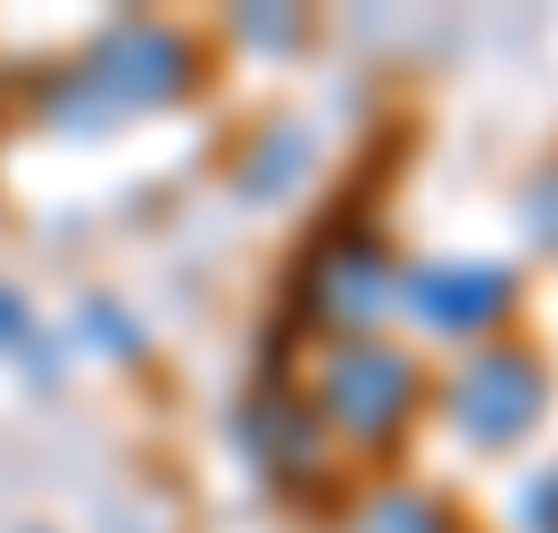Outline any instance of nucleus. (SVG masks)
Listing matches in <instances>:
<instances>
[{
	"label": "nucleus",
	"instance_id": "obj_9",
	"mask_svg": "<svg viewBox=\"0 0 558 533\" xmlns=\"http://www.w3.org/2000/svg\"><path fill=\"white\" fill-rule=\"evenodd\" d=\"M517 525L525 533H558V459L517 475Z\"/></svg>",
	"mask_w": 558,
	"mask_h": 533
},
{
	"label": "nucleus",
	"instance_id": "obj_4",
	"mask_svg": "<svg viewBox=\"0 0 558 533\" xmlns=\"http://www.w3.org/2000/svg\"><path fill=\"white\" fill-rule=\"evenodd\" d=\"M400 301V267L392 251H384V233L359 226V217H333V226H317V242L301 251V267H292V308H301V325H317V334H367L384 308Z\"/></svg>",
	"mask_w": 558,
	"mask_h": 533
},
{
	"label": "nucleus",
	"instance_id": "obj_11",
	"mask_svg": "<svg viewBox=\"0 0 558 533\" xmlns=\"http://www.w3.org/2000/svg\"><path fill=\"white\" fill-rule=\"evenodd\" d=\"M9 342H34V325H25V308H17V292L0 283V350Z\"/></svg>",
	"mask_w": 558,
	"mask_h": 533
},
{
	"label": "nucleus",
	"instance_id": "obj_3",
	"mask_svg": "<svg viewBox=\"0 0 558 533\" xmlns=\"http://www.w3.org/2000/svg\"><path fill=\"white\" fill-rule=\"evenodd\" d=\"M442 425L466 450H517L550 417V359L534 342H475L434 392Z\"/></svg>",
	"mask_w": 558,
	"mask_h": 533
},
{
	"label": "nucleus",
	"instance_id": "obj_2",
	"mask_svg": "<svg viewBox=\"0 0 558 533\" xmlns=\"http://www.w3.org/2000/svg\"><path fill=\"white\" fill-rule=\"evenodd\" d=\"M192 84H201V50H192V34H175V25H159V17H125L117 34L93 43V59L59 84L50 109L75 117V125H109V117H125V109L184 100Z\"/></svg>",
	"mask_w": 558,
	"mask_h": 533
},
{
	"label": "nucleus",
	"instance_id": "obj_10",
	"mask_svg": "<svg viewBox=\"0 0 558 533\" xmlns=\"http://www.w3.org/2000/svg\"><path fill=\"white\" fill-rule=\"evenodd\" d=\"M525 233H534L542 251H558V159H542L534 184H525Z\"/></svg>",
	"mask_w": 558,
	"mask_h": 533
},
{
	"label": "nucleus",
	"instance_id": "obj_8",
	"mask_svg": "<svg viewBox=\"0 0 558 533\" xmlns=\"http://www.w3.org/2000/svg\"><path fill=\"white\" fill-rule=\"evenodd\" d=\"M350 533H459V517L425 484H375L367 500L350 509Z\"/></svg>",
	"mask_w": 558,
	"mask_h": 533
},
{
	"label": "nucleus",
	"instance_id": "obj_1",
	"mask_svg": "<svg viewBox=\"0 0 558 533\" xmlns=\"http://www.w3.org/2000/svg\"><path fill=\"white\" fill-rule=\"evenodd\" d=\"M308 409H317L326 434L359 441V450H392L425 409L417 350L384 342V334H342V342H326V359L308 375Z\"/></svg>",
	"mask_w": 558,
	"mask_h": 533
},
{
	"label": "nucleus",
	"instance_id": "obj_5",
	"mask_svg": "<svg viewBox=\"0 0 558 533\" xmlns=\"http://www.w3.org/2000/svg\"><path fill=\"white\" fill-rule=\"evenodd\" d=\"M400 308L434 334V342H484L500 334V317L517 308V267L509 258H425L400 267Z\"/></svg>",
	"mask_w": 558,
	"mask_h": 533
},
{
	"label": "nucleus",
	"instance_id": "obj_6",
	"mask_svg": "<svg viewBox=\"0 0 558 533\" xmlns=\"http://www.w3.org/2000/svg\"><path fill=\"white\" fill-rule=\"evenodd\" d=\"M242 450H251L258 475H276V484L326 475V425H317L308 392H258L251 409H242Z\"/></svg>",
	"mask_w": 558,
	"mask_h": 533
},
{
	"label": "nucleus",
	"instance_id": "obj_7",
	"mask_svg": "<svg viewBox=\"0 0 558 533\" xmlns=\"http://www.w3.org/2000/svg\"><path fill=\"white\" fill-rule=\"evenodd\" d=\"M308 159H317V150H308V125L276 117V125L242 150V192H251V201H283V192L308 175Z\"/></svg>",
	"mask_w": 558,
	"mask_h": 533
}]
</instances>
